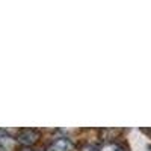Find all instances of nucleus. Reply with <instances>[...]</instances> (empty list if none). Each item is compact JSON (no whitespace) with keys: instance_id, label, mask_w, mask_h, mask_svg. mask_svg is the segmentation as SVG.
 I'll return each mask as SVG.
<instances>
[{"instance_id":"obj_1","label":"nucleus","mask_w":151,"mask_h":151,"mask_svg":"<svg viewBox=\"0 0 151 151\" xmlns=\"http://www.w3.org/2000/svg\"><path fill=\"white\" fill-rule=\"evenodd\" d=\"M73 148V144L70 139H67V137H60V139L55 141L52 145H50L48 151H70Z\"/></svg>"},{"instance_id":"obj_2","label":"nucleus","mask_w":151,"mask_h":151,"mask_svg":"<svg viewBox=\"0 0 151 151\" xmlns=\"http://www.w3.org/2000/svg\"><path fill=\"white\" fill-rule=\"evenodd\" d=\"M35 139H36V134L33 132H24L20 134V141L24 144H32V142H35Z\"/></svg>"},{"instance_id":"obj_3","label":"nucleus","mask_w":151,"mask_h":151,"mask_svg":"<svg viewBox=\"0 0 151 151\" xmlns=\"http://www.w3.org/2000/svg\"><path fill=\"white\" fill-rule=\"evenodd\" d=\"M101 151H122V150H121L118 145H115V144H109V145L103 147Z\"/></svg>"}]
</instances>
